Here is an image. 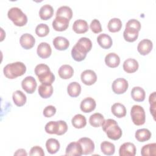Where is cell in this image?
<instances>
[{
  "instance_id": "obj_27",
  "label": "cell",
  "mask_w": 156,
  "mask_h": 156,
  "mask_svg": "<svg viewBox=\"0 0 156 156\" xmlns=\"http://www.w3.org/2000/svg\"><path fill=\"white\" fill-rule=\"evenodd\" d=\"M38 94L42 98H49L53 93V87L52 85H46L41 83L38 89Z\"/></svg>"
},
{
  "instance_id": "obj_26",
  "label": "cell",
  "mask_w": 156,
  "mask_h": 156,
  "mask_svg": "<svg viewBox=\"0 0 156 156\" xmlns=\"http://www.w3.org/2000/svg\"><path fill=\"white\" fill-rule=\"evenodd\" d=\"M112 113L117 118H122L126 115V108L125 106L119 102L115 103L111 107Z\"/></svg>"
},
{
  "instance_id": "obj_9",
  "label": "cell",
  "mask_w": 156,
  "mask_h": 156,
  "mask_svg": "<svg viewBox=\"0 0 156 156\" xmlns=\"http://www.w3.org/2000/svg\"><path fill=\"white\" fill-rule=\"evenodd\" d=\"M37 85L36 80L32 76H27L21 82L23 89L29 94H32L35 91Z\"/></svg>"
},
{
  "instance_id": "obj_32",
  "label": "cell",
  "mask_w": 156,
  "mask_h": 156,
  "mask_svg": "<svg viewBox=\"0 0 156 156\" xmlns=\"http://www.w3.org/2000/svg\"><path fill=\"white\" fill-rule=\"evenodd\" d=\"M67 91L71 97H77L81 92V86L78 82H73L68 85Z\"/></svg>"
},
{
  "instance_id": "obj_38",
  "label": "cell",
  "mask_w": 156,
  "mask_h": 156,
  "mask_svg": "<svg viewBox=\"0 0 156 156\" xmlns=\"http://www.w3.org/2000/svg\"><path fill=\"white\" fill-rule=\"evenodd\" d=\"M101 149L105 155H112L115 153V146L112 143L104 141L101 144Z\"/></svg>"
},
{
  "instance_id": "obj_20",
  "label": "cell",
  "mask_w": 156,
  "mask_h": 156,
  "mask_svg": "<svg viewBox=\"0 0 156 156\" xmlns=\"http://www.w3.org/2000/svg\"><path fill=\"white\" fill-rule=\"evenodd\" d=\"M97 41L99 46L103 49H109L113 44L112 39L107 34H101L97 37Z\"/></svg>"
},
{
  "instance_id": "obj_24",
  "label": "cell",
  "mask_w": 156,
  "mask_h": 156,
  "mask_svg": "<svg viewBox=\"0 0 156 156\" xmlns=\"http://www.w3.org/2000/svg\"><path fill=\"white\" fill-rule=\"evenodd\" d=\"M58 73L62 79H68L73 76L74 69L69 65H63L58 69Z\"/></svg>"
},
{
  "instance_id": "obj_25",
  "label": "cell",
  "mask_w": 156,
  "mask_h": 156,
  "mask_svg": "<svg viewBox=\"0 0 156 156\" xmlns=\"http://www.w3.org/2000/svg\"><path fill=\"white\" fill-rule=\"evenodd\" d=\"M131 96L134 101L142 102L146 98V93L143 88L140 87H134L131 90Z\"/></svg>"
},
{
  "instance_id": "obj_15",
  "label": "cell",
  "mask_w": 156,
  "mask_h": 156,
  "mask_svg": "<svg viewBox=\"0 0 156 156\" xmlns=\"http://www.w3.org/2000/svg\"><path fill=\"white\" fill-rule=\"evenodd\" d=\"M153 44L151 40L149 39H143L140 41L137 46L138 52L143 55L148 54L152 49Z\"/></svg>"
},
{
  "instance_id": "obj_16",
  "label": "cell",
  "mask_w": 156,
  "mask_h": 156,
  "mask_svg": "<svg viewBox=\"0 0 156 156\" xmlns=\"http://www.w3.org/2000/svg\"><path fill=\"white\" fill-rule=\"evenodd\" d=\"M21 46L25 49H31L35 44V39L30 34L26 33L23 34L20 39Z\"/></svg>"
},
{
  "instance_id": "obj_43",
  "label": "cell",
  "mask_w": 156,
  "mask_h": 156,
  "mask_svg": "<svg viewBox=\"0 0 156 156\" xmlns=\"http://www.w3.org/2000/svg\"><path fill=\"white\" fill-rule=\"evenodd\" d=\"M149 101L150 104V112L152 116L155 119V92H153L150 94L149 98Z\"/></svg>"
},
{
  "instance_id": "obj_30",
  "label": "cell",
  "mask_w": 156,
  "mask_h": 156,
  "mask_svg": "<svg viewBox=\"0 0 156 156\" xmlns=\"http://www.w3.org/2000/svg\"><path fill=\"white\" fill-rule=\"evenodd\" d=\"M135 136L138 141L144 142L151 138V132L147 129H140L135 132Z\"/></svg>"
},
{
  "instance_id": "obj_22",
  "label": "cell",
  "mask_w": 156,
  "mask_h": 156,
  "mask_svg": "<svg viewBox=\"0 0 156 156\" xmlns=\"http://www.w3.org/2000/svg\"><path fill=\"white\" fill-rule=\"evenodd\" d=\"M54 15V9L49 4H44L41 7L39 11V15L41 20H48Z\"/></svg>"
},
{
  "instance_id": "obj_37",
  "label": "cell",
  "mask_w": 156,
  "mask_h": 156,
  "mask_svg": "<svg viewBox=\"0 0 156 156\" xmlns=\"http://www.w3.org/2000/svg\"><path fill=\"white\" fill-rule=\"evenodd\" d=\"M108 29L111 32H116L121 30L122 27V22L119 18H113L108 23Z\"/></svg>"
},
{
  "instance_id": "obj_36",
  "label": "cell",
  "mask_w": 156,
  "mask_h": 156,
  "mask_svg": "<svg viewBox=\"0 0 156 156\" xmlns=\"http://www.w3.org/2000/svg\"><path fill=\"white\" fill-rule=\"evenodd\" d=\"M141 154L143 156H155L156 155V144L149 143L142 147Z\"/></svg>"
},
{
  "instance_id": "obj_28",
  "label": "cell",
  "mask_w": 156,
  "mask_h": 156,
  "mask_svg": "<svg viewBox=\"0 0 156 156\" xmlns=\"http://www.w3.org/2000/svg\"><path fill=\"white\" fill-rule=\"evenodd\" d=\"M12 99L15 104L18 107L24 105L26 102V96L20 90H16L13 93Z\"/></svg>"
},
{
  "instance_id": "obj_19",
  "label": "cell",
  "mask_w": 156,
  "mask_h": 156,
  "mask_svg": "<svg viewBox=\"0 0 156 156\" xmlns=\"http://www.w3.org/2000/svg\"><path fill=\"white\" fill-rule=\"evenodd\" d=\"M138 62L134 58H129L126 59L123 63V69L127 73H135L138 69Z\"/></svg>"
},
{
  "instance_id": "obj_29",
  "label": "cell",
  "mask_w": 156,
  "mask_h": 156,
  "mask_svg": "<svg viewBox=\"0 0 156 156\" xmlns=\"http://www.w3.org/2000/svg\"><path fill=\"white\" fill-rule=\"evenodd\" d=\"M60 143L55 138H49L46 142V147L48 152L51 154L57 152L60 149Z\"/></svg>"
},
{
  "instance_id": "obj_23",
  "label": "cell",
  "mask_w": 156,
  "mask_h": 156,
  "mask_svg": "<svg viewBox=\"0 0 156 156\" xmlns=\"http://www.w3.org/2000/svg\"><path fill=\"white\" fill-rule=\"evenodd\" d=\"M73 29L77 34H83L88 31V25L86 21L79 19L74 22Z\"/></svg>"
},
{
  "instance_id": "obj_5",
  "label": "cell",
  "mask_w": 156,
  "mask_h": 156,
  "mask_svg": "<svg viewBox=\"0 0 156 156\" xmlns=\"http://www.w3.org/2000/svg\"><path fill=\"white\" fill-rule=\"evenodd\" d=\"M8 18L15 26H23L27 23V17L25 13L18 7L10 8L7 12Z\"/></svg>"
},
{
  "instance_id": "obj_1",
  "label": "cell",
  "mask_w": 156,
  "mask_h": 156,
  "mask_svg": "<svg viewBox=\"0 0 156 156\" xmlns=\"http://www.w3.org/2000/svg\"><path fill=\"white\" fill-rule=\"evenodd\" d=\"M92 48L91 41L87 37H81L73 47L71 56L75 61L81 62L83 60L88 52Z\"/></svg>"
},
{
  "instance_id": "obj_11",
  "label": "cell",
  "mask_w": 156,
  "mask_h": 156,
  "mask_svg": "<svg viewBox=\"0 0 156 156\" xmlns=\"http://www.w3.org/2000/svg\"><path fill=\"white\" fill-rule=\"evenodd\" d=\"M119 154L120 156H134L136 154V147L132 143H124L119 147Z\"/></svg>"
},
{
  "instance_id": "obj_2",
  "label": "cell",
  "mask_w": 156,
  "mask_h": 156,
  "mask_svg": "<svg viewBox=\"0 0 156 156\" xmlns=\"http://www.w3.org/2000/svg\"><path fill=\"white\" fill-rule=\"evenodd\" d=\"M102 127L107 136L111 140H117L122 136V132L121 129L119 127L117 122L113 119L104 120L102 124Z\"/></svg>"
},
{
  "instance_id": "obj_18",
  "label": "cell",
  "mask_w": 156,
  "mask_h": 156,
  "mask_svg": "<svg viewBox=\"0 0 156 156\" xmlns=\"http://www.w3.org/2000/svg\"><path fill=\"white\" fill-rule=\"evenodd\" d=\"M53 45L55 48L59 51L66 50L69 46V42L65 37L58 36L53 39Z\"/></svg>"
},
{
  "instance_id": "obj_12",
  "label": "cell",
  "mask_w": 156,
  "mask_h": 156,
  "mask_svg": "<svg viewBox=\"0 0 156 156\" xmlns=\"http://www.w3.org/2000/svg\"><path fill=\"white\" fill-rule=\"evenodd\" d=\"M96 106V103L94 99L91 97H88L81 101L80 108L83 112L90 113L95 109Z\"/></svg>"
},
{
  "instance_id": "obj_41",
  "label": "cell",
  "mask_w": 156,
  "mask_h": 156,
  "mask_svg": "<svg viewBox=\"0 0 156 156\" xmlns=\"http://www.w3.org/2000/svg\"><path fill=\"white\" fill-rule=\"evenodd\" d=\"M126 28L133 29L137 30L138 31H140L141 29V23L137 20L131 19L127 22L126 24Z\"/></svg>"
},
{
  "instance_id": "obj_13",
  "label": "cell",
  "mask_w": 156,
  "mask_h": 156,
  "mask_svg": "<svg viewBox=\"0 0 156 156\" xmlns=\"http://www.w3.org/2000/svg\"><path fill=\"white\" fill-rule=\"evenodd\" d=\"M66 155L80 156L82 155V149L80 144L77 142L70 143L66 148Z\"/></svg>"
},
{
  "instance_id": "obj_8",
  "label": "cell",
  "mask_w": 156,
  "mask_h": 156,
  "mask_svg": "<svg viewBox=\"0 0 156 156\" xmlns=\"http://www.w3.org/2000/svg\"><path fill=\"white\" fill-rule=\"evenodd\" d=\"M77 142L80 144L82 149V154L88 155L93 152L94 150V142L89 138L83 137L80 138Z\"/></svg>"
},
{
  "instance_id": "obj_7",
  "label": "cell",
  "mask_w": 156,
  "mask_h": 156,
  "mask_svg": "<svg viewBox=\"0 0 156 156\" xmlns=\"http://www.w3.org/2000/svg\"><path fill=\"white\" fill-rule=\"evenodd\" d=\"M128 82L124 78H118L115 79L112 85L113 91L117 94H121L126 91L128 88Z\"/></svg>"
},
{
  "instance_id": "obj_35",
  "label": "cell",
  "mask_w": 156,
  "mask_h": 156,
  "mask_svg": "<svg viewBox=\"0 0 156 156\" xmlns=\"http://www.w3.org/2000/svg\"><path fill=\"white\" fill-rule=\"evenodd\" d=\"M71 122L75 128L81 129L86 126L87 120L85 116L81 114H77L72 118Z\"/></svg>"
},
{
  "instance_id": "obj_4",
  "label": "cell",
  "mask_w": 156,
  "mask_h": 156,
  "mask_svg": "<svg viewBox=\"0 0 156 156\" xmlns=\"http://www.w3.org/2000/svg\"><path fill=\"white\" fill-rule=\"evenodd\" d=\"M26 71V65L21 62L9 63L3 69L5 76L10 79H13L21 76Z\"/></svg>"
},
{
  "instance_id": "obj_47",
  "label": "cell",
  "mask_w": 156,
  "mask_h": 156,
  "mask_svg": "<svg viewBox=\"0 0 156 156\" xmlns=\"http://www.w3.org/2000/svg\"><path fill=\"white\" fill-rule=\"evenodd\" d=\"M14 155H27V152H26L25 149H18L16 152H15Z\"/></svg>"
},
{
  "instance_id": "obj_6",
  "label": "cell",
  "mask_w": 156,
  "mask_h": 156,
  "mask_svg": "<svg viewBox=\"0 0 156 156\" xmlns=\"http://www.w3.org/2000/svg\"><path fill=\"white\" fill-rule=\"evenodd\" d=\"M132 120L136 126H141L146 121V114L144 108L139 105H134L130 110Z\"/></svg>"
},
{
  "instance_id": "obj_14",
  "label": "cell",
  "mask_w": 156,
  "mask_h": 156,
  "mask_svg": "<svg viewBox=\"0 0 156 156\" xmlns=\"http://www.w3.org/2000/svg\"><path fill=\"white\" fill-rule=\"evenodd\" d=\"M69 20L63 17H55L52 21V27L56 31L65 30L69 26Z\"/></svg>"
},
{
  "instance_id": "obj_39",
  "label": "cell",
  "mask_w": 156,
  "mask_h": 156,
  "mask_svg": "<svg viewBox=\"0 0 156 156\" xmlns=\"http://www.w3.org/2000/svg\"><path fill=\"white\" fill-rule=\"evenodd\" d=\"M49 32V28L48 26L44 23H40L35 28L36 34L40 37H43L46 36Z\"/></svg>"
},
{
  "instance_id": "obj_10",
  "label": "cell",
  "mask_w": 156,
  "mask_h": 156,
  "mask_svg": "<svg viewBox=\"0 0 156 156\" xmlns=\"http://www.w3.org/2000/svg\"><path fill=\"white\" fill-rule=\"evenodd\" d=\"M82 82L87 85H91L97 80V76L95 72L91 69L83 71L80 75Z\"/></svg>"
},
{
  "instance_id": "obj_45",
  "label": "cell",
  "mask_w": 156,
  "mask_h": 156,
  "mask_svg": "<svg viewBox=\"0 0 156 156\" xmlns=\"http://www.w3.org/2000/svg\"><path fill=\"white\" fill-rule=\"evenodd\" d=\"M56 112V108L53 105H48L46 106L44 110L43 114L46 118H50L55 115Z\"/></svg>"
},
{
  "instance_id": "obj_3",
  "label": "cell",
  "mask_w": 156,
  "mask_h": 156,
  "mask_svg": "<svg viewBox=\"0 0 156 156\" xmlns=\"http://www.w3.org/2000/svg\"><path fill=\"white\" fill-rule=\"evenodd\" d=\"M35 73L39 81L43 84L52 85L55 80V76L49 67L44 63L37 65L35 68Z\"/></svg>"
},
{
  "instance_id": "obj_21",
  "label": "cell",
  "mask_w": 156,
  "mask_h": 156,
  "mask_svg": "<svg viewBox=\"0 0 156 156\" xmlns=\"http://www.w3.org/2000/svg\"><path fill=\"white\" fill-rule=\"evenodd\" d=\"M105 63L108 67L116 68L119 65L120 58L116 53L110 52L106 55Z\"/></svg>"
},
{
  "instance_id": "obj_42",
  "label": "cell",
  "mask_w": 156,
  "mask_h": 156,
  "mask_svg": "<svg viewBox=\"0 0 156 156\" xmlns=\"http://www.w3.org/2000/svg\"><path fill=\"white\" fill-rule=\"evenodd\" d=\"M90 27L91 31L95 34L99 33L102 30L101 24L99 21L97 19H94L92 20V21L90 23Z\"/></svg>"
},
{
  "instance_id": "obj_44",
  "label": "cell",
  "mask_w": 156,
  "mask_h": 156,
  "mask_svg": "<svg viewBox=\"0 0 156 156\" xmlns=\"http://www.w3.org/2000/svg\"><path fill=\"white\" fill-rule=\"evenodd\" d=\"M58 121V132L57 135H62L65 133L68 130V125L66 122L63 120H59Z\"/></svg>"
},
{
  "instance_id": "obj_17",
  "label": "cell",
  "mask_w": 156,
  "mask_h": 156,
  "mask_svg": "<svg viewBox=\"0 0 156 156\" xmlns=\"http://www.w3.org/2000/svg\"><path fill=\"white\" fill-rule=\"evenodd\" d=\"M37 52L38 55L41 58H47L51 55L52 49L48 43L41 42L37 46Z\"/></svg>"
},
{
  "instance_id": "obj_31",
  "label": "cell",
  "mask_w": 156,
  "mask_h": 156,
  "mask_svg": "<svg viewBox=\"0 0 156 156\" xmlns=\"http://www.w3.org/2000/svg\"><path fill=\"white\" fill-rule=\"evenodd\" d=\"M73 16V11L71 9L66 5L60 7L55 14V17H63L70 20Z\"/></svg>"
},
{
  "instance_id": "obj_46",
  "label": "cell",
  "mask_w": 156,
  "mask_h": 156,
  "mask_svg": "<svg viewBox=\"0 0 156 156\" xmlns=\"http://www.w3.org/2000/svg\"><path fill=\"white\" fill-rule=\"evenodd\" d=\"M30 155H39V156H44V152L43 149L38 146H35L32 147L30 149V153H29Z\"/></svg>"
},
{
  "instance_id": "obj_40",
  "label": "cell",
  "mask_w": 156,
  "mask_h": 156,
  "mask_svg": "<svg viewBox=\"0 0 156 156\" xmlns=\"http://www.w3.org/2000/svg\"><path fill=\"white\" fill-rule=\"evenodd\" d=\"M44 130L48 133L57 135L58 132V121H49L46 124Z\"/></svg>"
},
{
  "instance_id": "obj_34",
  "label": "cell",
  "mask_w": 156,
  "mask_h": 156,
  "mask_svg": "<svg viewBox=\"0 0 156 156\" xmlns=\"http://www.w3.org/2000/svg\"><path fill=\"white\" fill-rule=\"evenodd\" d=\"M138 32L137 30L130 29V28H126L124 32H123V37L126 41L128 42H133L135 41L138 37Z\"/></svg>"
},
{
  "instance_id": "obj_33",
  "label": "cell",
  "mask_w": 156,
  "mask_h": 156,
  "mask_svg": "<svg viewBox=\"0 0 156 156\" xmlns=\"http://www.w3.org/2000/svg\"><path fill=\"white\" fill-rule=\"evenodd\" d=\"M104 120V117L101 113H95L90 116L89 118V122L91 126L94 127H98L102 126Z\"/></svg>"
}]
</instances>
